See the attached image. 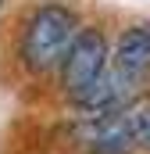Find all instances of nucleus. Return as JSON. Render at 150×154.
I'll list each match as a JSON object with an SVG mask.
<instances>
[{
    "instance_id": "nucleus-4",
    "label": "nucleus",
    "mask_w": 150,
    "mask_h": 154,
    "mask_svg": "<svg viewBox=\"0 0 150 154\" xmlns=\"http://www.w3.org/2000/svg\"><path fill=\"white\" fill-rule=\"evenodd\" d=\"M114 72L129 79L132 86H143L150 75V29L132 25L114 43Z\"/></svg>"
},
{
    "instance_id": "nucleus-1",
    "label": "nucleus",
    "mask_w": 150,
    "mask_h": 154,
    "mask_svg": "<svg viewBox=\"0 0 150 154\" xmlns=\"http://www.w3.org/2000/svg\"><path fill=\"white\" fill-rule=\"evenodd\" d=\"M79 36V14L64 4H39L36 11L25 18L22 43H18V57L29 72H50L64 61V54L72 50Z\"/></svg>"
},
{
    "instance_id": "nucleus-2",
    "label": "nucleus",
    "mask_w": 150,
    "mask_h": 154,
    "mask_svg": "<svg viewBox=\"0 0 150 154\" xmlns=\"http://www.w3.org/2000/svg\"><path fill=\"white\" fill-rule=\"evenodd\" d=\"M107 57H111V50H107V36L100 29H82L75 36L72 50L61 61V86H64V97L75 108L107 75Z\"/></svg>"
},
{
    "instance_id": "nucleus-5",
    "label": "nucleus",
    "mask_w": 150,
    "mask_h": 154,
    "mask_svg": "<svg viewBox=\"0 0 150 154\" xmlns=\"http://www.w3.org/2000/svg\"><path fill=\"white\" fill-rule=\"evenodd\" d=\"M125 118H129V129H132L136 147H147L150 151V108H129Z\"/></svg>"
},
{
    "instance_id": "nucleus-6",
    "label": "nucleus",
    "mask_w": 150,
    "mask_h": 154,
    "mask_svg": "<svg viewBox=\"0 0 150 154\" xmlns=\"http://www.w3.org/2000/svg\"><path fill=\"white\" fill-rule=\"evenodd\" d=\"M0 7H4V0H0Z\"/></svg>"
},
{
    "instance_id": "nucleus-3",
    "label": "nucleus",
    "mask_w": 150,
    "mask_h": 154,
    "mask_svg": "<svg viewBox=\"0 0 150 154\" xmlns=\"http://www.w3.org/2000/svg\"><path fill=\"white\" fill-rule=\"evenodd\" d=\"M82 147L89 154H132L136 140L129 129L125 115H104V118H89V125L79 133Z\"/></svg>"
}]
</instances>
